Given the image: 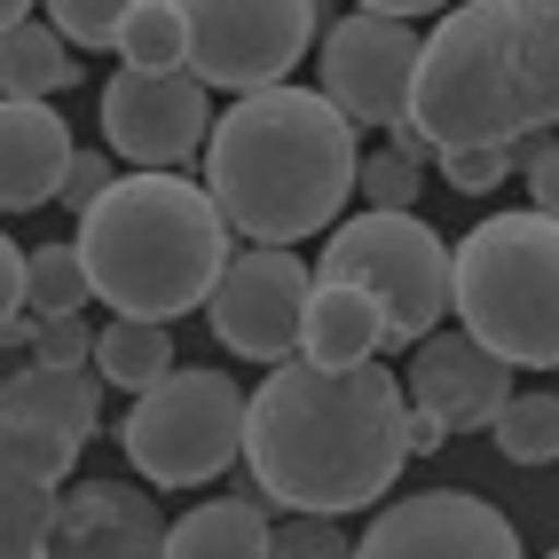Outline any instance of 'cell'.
Returning <instances> with one entry per match:
<instances>
[{
  "label": "cell",
  "mask_w": 559,
  "mask_h": 559,
  "mask_svg": "<svg viewBox=\"0 0 559 559\" xmlns=\"http://www.w3.org/2000/svg\"><path fill=\"white\" fill-rule=\"evenodd\" d=\"M87 300H95V284H87L80 237H56V245H32V252H24V316H32V323L87 316Z\"/></svg>",
  "instance_id": "obj_22"
},
{
  "label": "cell",
  "mask_w": 559,
  "mask_h": 559,
  "mask_svg": "<svg viewBox=\"0 0 559 559\" xmlns=\"http://www.w3.org/2000/svg\"><path fill=\"white\" fill-rule=\"evenodd\" d=\"M308 260L284 252V245H245L229 269H221L213 300H205V323L213 340L245 355V362H300V331H308Z\"/></svg>",
  "instance_id": "obj_10"
},
{
  "label": "cell",
  "mask_w": 559,
  "mask_h": 559,
  "mask_svg": "<svg viewBox=\"0 0 559 559\" xmlns=\"http://www.w3.org/2000/svg\"><path fill=\"white\" fill-rule=\"evenodd\" d=\"M402 394L418 418H441L450 433H465V426H497V409L520 386H512V362H497L473 331H433L426 347H409Z\"/></svg>",
  "instance_id": "obj_13"
},
{
  "label": "cell",
  "mask_w": 559,
  "mask_h": 559,
  "mask_svg": "<svg viewBox=\"0 0 559 559\" xmlns=\"http://www.w3.org/2000/svg\"><path fill=\"white\" fill-rule=\"evenodd\" d=\"M110 190H119V166H110V151H80V158H71V174H63V198L56 205H71V213H95Z\"/></svg>",
  "instance_id": "obj_30"
},
{
  "label": "cell",
  "mask_w": 559,
  "mask_h": 559,
  "mask_svg": "<svg viewBox=\"0 0 559 559\" xmlns=\"http://www.w3.org/2000/svg\"><path fill=\"white\" fill-rule=\"evenodd\" d=\"M418 181H426V174L409 166V158H394V151H370L355 190L370 198V213H418Z\"/></svg>",
  "instance_id": "obj_26"
},
{
  "label": "cell",
  "mask_w": 559,
  "mask_h": 559,
  "mask_svg": "<svg viewBox=\"0 0 559 559\" xmlns=\"http://www.w3.org/2000/svg\"><path fill=\"white\" fill-rule=\"evenodd\" d=\"M174 331L166 323H127V316H110L103 331H95V379L103 386H119V394H151V386H166L174 379Z\"/></svg>",
  "instance_id": "obj_20"
},
{
  "label": "cell",
  "mask_w": 559,
  "mask_h": 559,
  "mask_svg": "<svg viewBox=\"0 0 559 559\" xmlns=\"http://www.w3.org/2000/svg\"><path fill=\"white\" fill-rule=\"evenodd\" d=\"M409 127L433 158L450 151H520L536 142L528 95L512 63V0H465L418 48V87H409Z\"/></svg>",
  "instance_id": "obj_4"
},
{
  "label": "cell",
  "mask_w": 559,
  "mask_h": 559,
  "mask_svg": "<svg viewBox=\"0 0 559 559\" xmlns=\"http://www.w3.org/2000/svg\"><path fill=\"white\" fill-rule=\"evenodd\" d=\"M119 63L127 71H190V0H127Z\"/></svg>",
  "instance_id": "obj_23"
},
{
  "label": "cell",
  "mask_w": 559,
  "mask_h": 559,
  "mask_svg": "<svg viewBox=\"0 0 559 559\" xmlns=\"http://www.w3.org/2000/svg\"><path fill=\"white\" fill-rule=\"evenodd\" d=\"M80 158L56 103H0V213H40L63 198V174Z\"/></svg>",
  "instance_id": "obj_15"
},
{
  "label": "cell",
  "mask_w": 559,
  "mask_h": 559,
  "mask_svg": "<svg viewBox=\"0 0 559 559\" xmlns=\"http://www.w3.org/2000/svg\"><path fill=\"white\" fill-rule=\"evenodd\" d=\"M276 544V520L260 497L229 489V497H205L174 520V536H166V559H269Z\"/></svg>",
  "instance_id": "obj_17"
},
{
  "label": "cell",
  "mask_w": 559,
  "mask_h": 559,
  "mask_svg": "<svg viewBox=\"0 0 559 559\" xmlns=\"http://www.w3.org/2000/svg\"><path fill=\"white\" fill-rule=\"evenodd\" d=\"M237 229L190 174H119L87 221H80V260L87 284L110 316L127 323H174L213 300L221 269L237 260Z\"/></svg>",
  "instance_id": "obj_3"
},
{
  "label": "cell",
  "mask_w": 559,
  "mask_h": 559,
  "mask_svg": "<svg viewBox=\"0 0 559 559\" xmlns=\"http://www.w3.org/2000/svg\"><path fill=\"white\" fill-rule=\"evenodd\" d=\"M245 386L213 362H181L166 386H151L127 426H119V450L127 465L151 480V489H205L245 457Z\"/></svg>",
  "instance_id": "obj_7"
},
{
  "label": "cell",
  "mask_w": 559,
  "mask_h": 559,
  "mask_svg": "<svg viewBox=\"0 0 559 559\" xmlns=\"http://www.w3.org/2000/svg\"><path fill=\"white\" fill-rule=\"evenodd\" d=\"M457 331L512 370H559V221L489 213L457 237Z\"/></svg>",
  "instance_id": "obj_5"
},
{
  "label": "cell",
  "mask_w": 559,
  "mask_h": 559,
  "mask_svg": "<svg viewBox=\"0 0 559 559\" xmlns=\"http://www.w3.org/2000/svg\"><path fill=\"white\" fill-rule=\"evenodd\" d=\"M362 181V142L316 87H269L213 119L205 142V198L252 245L331 237Z\"/></svg>",
  "instance_id": "obj_2"
},
{
  "label": "cell",
  "mask_w": 559,
  "mask_h": 559,
  "mask_svg": "<svg viewBox=\"0 0 559 559\" xmlns=\"http://www.w3.org/2000/svg\"><path fill=\"white\" fill-rule=\"evenodd\" d=\"M520 181H528L536 213H544V221H559V134L520 142Z\"/></svg>",
  "instance_id": "obj_31"
},
{
  "label": "cell",
  "mask_w": 559,
  "mask_h": 559,
  "mask_svg": "<svg viewBox=\"0 0 559 559\" xmlns=\"http://www.w3.org/2000/svg\"><path fill=\"white\" fill-rule=\"evenodd\" d=\"M63 489L32 465L0 457V559H48V528H56Z\"/></svg>",
  "instance_id": "obj_21"
},
{
  "label": "cell",
  "mask_w": 559,
  "mask_h": 559,
  "mask_svg": "<svg viewBox=\"0 0 559 559\" xmlns=\"http://www.w3.org/2000/svg\"><path fill=\"white\" fill-rule=\"evenodd\" d=\"M24 16H32V9H24V0H0V40H9V32H16Z\"/></svg>",
  "instance_id": "obj_34"
},
{
  "label": "cell",
  "mask_w": 559,
  "mask_h": 559,
  "mask_svg": "<svg viewBox=\"0 0 559 559\" xmlns=\"http://www.w3.org/2000/svg\"><path fill=\"white\" fill-rule=\"evenodd\" d=\"M174 520L158 512L151 489L119 480H71L48 528V559H166Z\"/></svg>",
  "instance_id": "obj_14"
},
{
  "label": "cell",
  "mask_w": 559,
  "mask_h": 559,
  "mask_svg": "<svg viewBox=\"0 0 559 559\" xmlns=\"http://www.w3.org/2000/svg\"><path fill=\"white\" fill-rule=\"evenodd\" d=\"M441 441H450V426H441V418H418V409H409V457H433Z\"/></svg>",
  "instance_id": "obj_33"
},
{
  "label": "cell",
  "mask_w": 559,
  "mask_h": 559,
  "mask_svg": "<svg viewBox=\"0 0 559 559\" xmlns=\"http://www.w3.org/2000/svg\"><path fill=\"white\" fill-rule=\"evenodd\" d=\"M489 433L512 465H551L559 457V394H512Z\"/></svg>",
  "instance_id": "obj_24"
},
{
  "label": "cell",
  "mask_w": 559,
  "mask_h": 559,
  "mask_svg": "<svg viewBox=\"0 0 559 559\" xmlns=\"http://www.w3.org/2000/svg\"><path fill=\"white\" fill-rule=\"evenodd\" d=\"M80 87V56L63 48V32L48 16H24L0 40V103H56Z\"/></svg>",
  "instance_id": "obj_18"
},
{
  "label": "cell",
  "mask_w": 559,
  "mask_h": 559,
  "mask_svg": "<svg viewBox=\"0 0 559 559\" xmlns=\"http://www.w3.org/2000/svg\"><path fill=\"white\" fill-rule=\"evenodd\" d=\"M316 284H355L386 316V347H426L457 308V245L418 213H347L316 252Z\"/></svg>",
  "instance_id": "obj_6"
},
{
  "label": "cell",
  "mask_w": 559,
  "mask_h": 559,
  "mask_svg": "<svg viewBox=\"0 0 559 559\" xmlns=\"http://www.w3.org/2000/svg\"><path fill=\"white\" fill-rule=\"evenodd\" d=\"M95 331L87 316H63V323H32V362L40 370H95Z\"/></svg>",
  "instance_id": "obj_27"
},
{
  "label": "cell",
  "mask_w": 559,
  "mask_h": 559,
  "mask_svg": "<svg viewBox=\"0 0 559 559\" xmlns=\"http://www.w3.org/2000/svg\"><path fill=\"white\" fill-rule=\"evenodd\" d=\"M355 559H528L520 528L473 489H418L386 497L355 536Z\"/></svg>",
  "instance_id": "obj_12"
},
{
  "label": "cell",
  "mask_w": 559,
  "mask_h": 559,
  "mask_svg": "<svg viewBox=\"0 0 559 559\" xmlns=\"http://www.w3.org/2000/svg\"><path fill=\"white\" fill-rule=\"evenodd\" d=\"M269 559H355V536L340 528V520H284Z\"/></svg>",
  "instance_id": "obj_29"
},
{
  "label": "cell",
  "mask_w": 559,
  "mask_h": 559,
  "mask_svg": "<svg viewBox=\"0 0 559 559\" xmlns=\"http://www.w3.org/2000/svg\"><path fill=\"white\" fill-rule=\"evenodd\" d=\"M245 465L260 504L292 520L370 512L409 465V394L386 362L340 370V379L276 362L245 402Z\"/></svg>",
  "instance_id": "obj_1"
},
{
  "label": "cell",
  "mask_w": 559,
  "mask_h": 559,
  "mask_svg": "<svg viewBox=\"0 0 559 559\" xmlns=\"http://www.w3.org/2000/svg\"><path fill=\"white\" fill-rule=\"evenodd\" d=\"M323 40L316 0H190V80L213 95L292 87L300 56Z\"/></svg>",
  "instance_id": "obj_8"
},
{
  "label": "cell",
  "mask_w": 559,
  "mask_h": 559,
  "mask_svg": "<svg viewBox=\"0 0 559 559\" xmlns=\"http://www.w3.org/2000/svg\"><path fill=\"white\" fill-rule=\"evenodd\" d=\"M24 323V245L0 229V340H16Z\"/></svg>",
  "instance_id": "obj_32"
},
{
  "label": "cell",
  "mask_w": 559,
  "mask_h": 559,
  "mask_svg": "<svg viewBox=\"0 0 559 559\" xmlns=\"http://www.w3.org/2000/svg\"><path fill=\"white\" fill-rule=\"evenodd\" d=\"M551 559H559V551H551Z\"/></svg>",
  "instance_id": "obj_35"
},
{
  "label": "cell",
  "mask_w": 559,
  "mask_h": 559,
  "mask_svg": "<svg viewBox=\"0 0 559 559\" xmlns=\"http://www.w3.org/2000/svg\"><path fill=\"white\" fill-rule=\"evenodd\" d=\"M512 63L528 95V127L559 134V0H512Z\"/></svg>",
  "instance_id": "obj_19"
},
{
  "label": "cell",
  "mask_w": 559,
  "mask_h": 559,
  "mask_svg": "<svg viewBox=\"0 0 559 559\" xmlns=\"http://www.w3.org/2000/svg\"><path fill=\"white\" fill-rule=\"evenodd\" d=\"M433 166H441V181H450L457 198H489L497 181L520 174V151H450V158H433Z\"/></svg>",
  "instance_id": "obj_28"
},
{
  "label": "cell",
  "mask_w": 559,
  "mask_h": 559,
  "mask_svg": "<svg viewBox=\"0 0 559 559\" xmlns=\"http://www.w3.org/2000/svg\"><path fill=\"white\" fill-rule=\"evenodd\" d=\"M418 48H426V32L394 24L386 9H347L316 40V95L347 127H402L409 87H418Z\"/></svg>",
  "instance_id": "obj_9"
},
{
  "label": "cell",
  "mask_w": 559,
  "mask_h": 559,
  "mask_svg": "<svg viewBox=\"0 0 559 559\" xmlns=\"http://www.w3.org/2000/svg\"><path fill=\"white\" fill-rule=\"evenodd\" d=\"M386 355V316L362 300L355 284H316L308 292V331H300V362L308 370H370Z\"/></svg>",
  "instance_id": "obj_16"
},
{
  "label": "cell",
  "mask_w": 559,
  "mask_h": 559,
  "mask_svg": "<svg viewBox=\"0 0 559 559\" xmlns=\"http://www.w3.org/2000/svg\"><path fill=\"white\" fill-rule=\"evenodd\" d=\"M213 95L190 71H110L103 87V142L142 174H174L213 142Z\"/></svg>",
  "instance_id": "obj_11"
},
{
  "label": "cell",
  "mask_w": 559,
  "mask_h": 559,
  "mask_svg": "<svg viewBox=\"0 0 559 559\" xmlns=\"http://www.w3.org/2000/svg\"><path fill=\"white\" fill-rule=\"evenodd\" d=\"M48 24L63 32L71 56H80V48H110V56H119V24H127V9H119V0H56Z\"/></svg>",
  "instance_id": "obj_25"
}]
</instances>
